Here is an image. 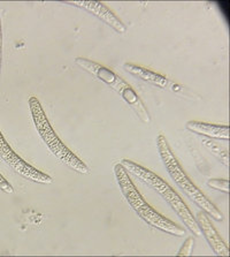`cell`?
Returning a JSON list of instances; mask_svg holds the SVG:
<instances>
[{
  "label": "cell",
  "mask_w": 230,
  "mask_h": 257,
  "mask_svg": "<svg viewBox=\"0 0 230 257\" xmlns=\"http://www.w3.org/2000/svg\"><path fill=\"white\" fill-rule=\"evenodd\" d=\"M0 189H2L3 192L7 193V194H13L14 193V188L12 187L10 182L3 177L2 173H0Z\"/></svg>",
  "instance_id": "obj_13"
},
{
  "label": "cell",
  "mask_w": 230,
  "mask_h": 257,
  "mask_svg": "<svg viewBox=\"0 0 230 257\" xmlns=\"http://www.w3.org/2000/svg\"><path fill=\"white\" fill-rule=\"evenodd\" d=\"M120 164L124 167V170L128 173L135 175L140 181L149 186L154 192H157L169 204L170 208L176 212V215L180 217V219L189 231L192 232L196 236L201 235V232L198 227L196 218L192 215V212L183 202L181 196L165 180H162L159 175L153 173L146 167L136 164V163L129 161V159H122Z\"/></svg>",
  "instance_id": "obj_2"
},
{
  "label": "cell",
  "mask_w": 230,
  "mask_h": 257,
  "mask_svg": "<svg viewBox=\"0 0 230 257\" xmlns=\"http://www.w3.org/2000/svg\"><path fill=\"white\" fill-rule=\"evenodd\" d=\"M186 130L192 132L194 134L205 136L208 139L214 140H223L228 141L229 140V126H222V124H212L200 121H188L185 124Z\"/></svg>",
  "instance_id": "obj_9"
},
{
  "label": "cell",
  "mask_w": 230,
  "mask_h": 257,
  "mask_svg": "<svg viewBox=\"0 0 230 257\" xmlns=\"http://www.w3.org/2000/svg\"><path fill=\"white\" fill-rule=\"evenodd\" d=\"M114 173L124 198H126L128 203H129V205L134 209V211L137 213L138 217L144 223L149 225L152 228L167 233V234L175 236L185 235L184 229L177 226L173 221L167 219L166 217H163L160 213L155 211L149 203H146L142 194L138 192L135 185L132 184L129 173L124 170V167L120 163L114 166Z\"/></svg>",
  "instance_id": "obj_1"
},
{
  "label": "cell",
  "mask_w": 230,
  "mask_h": 257,
  "mask_svg": "<svg viewBox=\"0 0 230 257\" xmlns=\"http://www.w3.org/2000/svg\"><path fill=\"white\" fill-rule=\"evenodd\" d=\"M0 158H2L15 173L21 175L22 178L27 179V180L43 185H50L53 182V179L51 175L42 172V171L37 170L36 167L31 166L26 161H23L18 154H15L9 142L6 141V139L4 138L2 132H0Z\"/></svg>",
  "instance_id": "obj_6"
},
{
  "label": "cell",
  "mask_w": 230,
  "mask_h": 257,
  "mask_svg": "<svg viewBox=\"0 0 230 257\" xmlns=\"http://www.w3.org/2000/svg\"><path fill=\"white\" fill-rule=\"evenodd\" d=\"M75 64L79 66L80 68L84 69L88 73L92 74L97 79L100 80L101 82L107 84L111 87L113 90L116 91L119 95L122 97L129 106L134 110L136 115L142 120L143 122L149 123L151 122V116L145 105L143 104L142 100L138 97L137 93L135 92L129 84L124 81L122 77H120L118 74H115L110 68L105 67L103 65L97 64V62L85 59V58H76Z\"/></svg>",
  "instance_id": "obj_5"
},
{
  "label": "cell",
  "mask_w": 230,
  "mask_h": 257,
  "mask_svg": "<svg viewBox=\"0 0 230 257\" xmlns=\"http://www.w3.org/2000/svg\"><path fill=\"white\" fill-rule=\"evenodd\" d=\"M194 218H196L197 225L200 229L201 235H204L206 241H207L209 244V247L212 248V250L214 251V254L217 256L228 257L230 255L228 246L225 244L224 241L221 239V236L219 235V233H217L215 227L213 226L209 217L206 215L204 211H200L197 213V216Z\"/></svg>",
  "instance_id": "obj_8"
},
{
  "label": "cell",
  "mask_w": 230,
  "mask_h": 257,
  "mask_svg": "<svg viewBox=\"0 0 230 257\" xmlns=\"http://www.w3.org/2000/svg\"><path fill=\"white\" fill-rule=\"evenodd\" d=\"M193 246H194V239L193 237H188L185 242L183 243L180 251L177 252V256H191L193 251Z\"/></svg>",
  "instance_id": "obj_12"
},
{
  "label": "cell",
  "mask_w": 230,
  "mask_h": 257,
  "mask_svg": "<svg viewBox=\"0 0 230 257\" xmlns=\"http://www.w3.org/2000/svg\"><path fill=\"white\" fill-rule=\"evenodd\" d=\"M67 5H72L75 7H79L81 10H84L92 14L93 17L98 18L99 20L106 23L107 26H110L111 28L118 31L119 34H124L127 31V27L124 26V23L113 13V12L107 9L103 3H97V2H68L66 3Z\"/></svg>",
  "instance_id": "obj_7"
},
{
  "label": "cell",
  "mask_w": 230,
  "mask_h": 257,
  "mask_svg": "<svg viewBox=\"0 0 230 257\" xmlns=\"http://www.w3.org/2000/svg\"><path fill=\"white\" fill-rule=\"evenodd\" d=\"M2 59H3V30H2V20H0V71H2Z\"/></svg>",
  "instance_id": "obj_14"
},
{
  "label": "cell",
  "mask_w": 230,
  "mask_h": 257,
  "mask_svg": "<svg viewBox=\"0 0 230 257\" xmlns=\"http://www.w3.org/2000/svg\"><path fill=\"white\" fill-rule=\"evenodd\" d=\"M123 68L124 71L131 74V75H134L135 77H137V79H140L145 81V82L157 85L159 88H166L169 83V81L167 80L165 76H162L160 74H157L152 71H149V69L146 68L139 67L137 65L124 64Z\"/></svg>",
  "instance_id": "obj_10"
},
{
  "label": "cell",
  "mask_w": 230,
  "mask_h": 257,
  "mask_svg": "<svg viewBox=\"0 0 230 257\" xmlns=\"http://www.w3.org/2000/svg\"><path fill=\"white\" fill-rule=\"evenodd\" d=\"M207 186L209 188L219 190V192H223L224 194H229V181L222 180V179H212L208 180Z\"/></svg>",
  "instance_id": "obj_11"
},
{
  "label": "cell",
  "mask_w": 230,
  "mask_h": 257,
  "mask_svg": "<svg viewBox=\"0 0 230 257\" xmlns=\"http://www.w3.org/2000/svg\"><path fill=\"white\" fill-rule=\"evenodd\" d=\"M157 147L159 155L161 157V161L163 165H165L166 171L168 172L169 177L171 178V180L177 185V187H180L182 192L190 198V201H192L198 208L201 209V211H204L206 215L212 217L213 219H215L216 221L223 220V215L219 211V209L190 180V178L186 175L184 170L182 169L181 164L178 163L176 157H175L173 151L169 148L168 142H167V140L163 135L158 136Z\"/></svg>",
  "instance_id": "obj_3"
},
{
  "label": "cell",
  "mask_w": 230,
  "mask_h": 257,
  "mask_svg": "<svg viewBox=\"0 0 230 257\" xmlns=\"http://www.w3.org/2000/svg\"><path fill=\"white\" fill-rule=\"evenodd\" d=\"M29 107L35 127H36L43 142L46 144L51 153L56 156L62 164L68 166L69 169L76 171L81 174H89V172H90L89 167L73 151H70L59 139V136L57 135L56 131L51 126L48 116H46L44 110H43L40 100L36 97H30Z\"/></svg>",
  "instance_id": "obj_4"
}]
</instances>
